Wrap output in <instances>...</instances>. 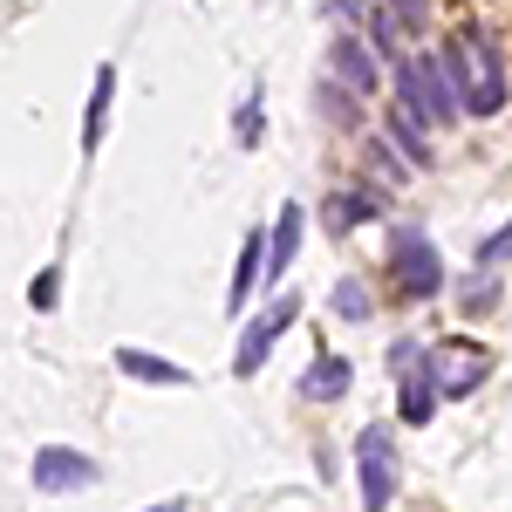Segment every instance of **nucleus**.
<instances>
[{
    "label": "nucleus",
    "instance_id": "obj_19",
    "mask_svg": "<svg viewBox=\"0 0 512 512\" xmlns=\"http://www.w3.org/2000/svg\"><path fill=\"white\" fill-rule=\"evenodd\" d=\"M499 260H512V226H499V233L478 246V267H499Z\"/></svg>",
    "mask_w": 512,
    "mask_h": 512
},
{
    "label": "nucleus",
    "instance_id": "obj_8",
    "mask_svg": "<svg viewBox=\"0 0 512 512\" xmlns=\"http://www.w3.org/2000/svg\"><path fill=\"white\" fill-rule=\"evenodd\" d=\"M287 321H294V301H274V308H267V315L253 321V328H246V335H239L233 376H253V369H260V362H267V349H274V342H280V328H287Z\"/></svg>",
    "mask_w": 512,
    "mask_h": 512
},
{
    "label": "nucleus",
    "instance_id": "obj_22",
    "mask_svg": "<svg viewBox=\"0 0 512 512\" xmlns=\"http://www.w3.org/2000/svg\"><path fill=\"white\" fill-rule=\"evenodd\" d=\"M485 301H492V280H472L465 287V315H485Z\"/></svg>",
    "mask_w": 512,
    "mask_h": 512
},
{
    "label": "nucleus",
    "instance_id": "obj_15",
    "mask_svg": "<svg viewBox=\"0 0 512 512\" xmlns=\"http://www.w3.org/2000/svg\"><path fill=\"white\" fill-rule=\"evenodd\" d=\"M110 96H117V69L103 62V69H96V89H89V123H82V151H96V137H103V117H110Z\"/></svg>",
    "mask_w": 512,
    "mask_h": 512
},
{
    "label": "nucleus",
    "instance_id": "obj_5",
    "mask_svg": "<svg viewBox=\"0 0 512 512\" xmlns=\"http://www.w3.org/2000/svg\"><path fill=\"white\" fill-rule=\"evenodd\" d=\"M437 390L444 396H472L485 376H492V355L485 349H465V342H451V349H437Z\"/></svg>",
    "mask_w": 512,
    "mask_h": 512
},
{
    "label": "nucleus",
    "instance_id": "obj_18",
    "mask_svg": "<svg viewBox=\"0 0 512 512\" xmlns=\"http://www.w3.org/2000/svg\"><path fill=\"white\" fill-rule=\"evenodd\" d=\"M355 103H362V96H355ZM355 103L342 96V82H321V110H328L335 123H355Z\"/></svg>",
    "mask_w": 512,
    "mask_h": 512
},
{
    "label": "nucleus",
    "instance_id": "obj_17",
    "mask_svg": "<svg viewBox=\"0 0 512 512\" xmlns=\"http://www.w3.org/2000/svg\"><path fill=\"white\" fill-rule=\"evenodd\" d=\"M335 315H342V321H369V315H376L369 294H362V280H335Z\"/></svg>",
    "mask_w": 512,
    "mask_h": 512
},
{
    "label": "nucleus",
    "instance_id": "obj_7",
    "mask_svg": "<svg viewBox=\"0 0 512 512\" xmlns=\"http://www.w3.org/2000/svg\"><path fill=\"white\" fill-rule=\"evenodd\" d=\"M328 69H335V82H342L349 96H376V89H383V76H376V55H369L355 35H335V48H328Z\"/></svg>",
    "mask_w": 512,
    "mask_h": 512
},
{
    "label": "nucleus",
    "instance_id": "obj_16",
    "mask_svg": "<svg viewBox=\"0 0 512 512\" xmlns=\"http://www.w3.org/2000/svg\"><path fill=\"white\" fill-rule=\"evenodd\" d=\"M376 212H383V198H376V192H335V205H328V226H335V233H349V226L376 219Z\"/></svg>",
    "mask_w": 512,
    "mask_h": 512
},
{
    "label": "nucleus",
    "instance_id": "obj_3",
    "mask_svg": "<svg viewBox=\"0 0 512 512\" xmlns=\"http://www.w3.org/2000/svg\"><path fill=\"white\" fill-rule=\"evenodd\" d=\"M355 485H362V506L369 512H383L396 499V444H390V431L383 424H369V431L355 437Z\"/></svg>",
    "mask_w": 512,
    "mask_h": 512
},
{
    "label": "nucleus",
    "instance_id": "obj_21",
    "mask_svg": "<svg viewBox=\"0 0 512 512\" xmlns=\"http://www.w3.org/2000/svg\"><path fill=\"white\" fill-rule=\"evenodd\" d=\"M417 362H424V349H417V342H396V349H390V369H396V376H410Z\"/></svg>",
    "mask_w": 512,
    "mask_h": 512
},
{
    "label": "nucleus",
    "instance_id": "obj_9",
    "mask_svg": "<svg viewBox=\"0 0 512 512\" xmlns=\"http://www.w3.org/2000/svg\"><path fill=\"white\" fill-rule=\"evenodd\" d=\"M424 103L417 96H396V110H390V144L403 151L410 164H431V144H424Z\"/></svg>",
    "mask_w": 512,
    "mask_h": 512
},
{
    "label": "nucleus",
    "instance_id": "obj_20",
    "mask_svg": "<svg viewBox=\"0 0 512 512\" xmlns=\"http://www.w3.org/2000/svg\"><path fill=\"white\" fill-rule=\"evenodd\" d=\"M55 294H62V267H48V274L35 280V294H28V301H35V308H55Z\"/></svg>",
    "mask_w": 512,
    "mask_h": 512
},
{
    "label": "nucleus",
    "instance_id": "obj_12",
    "mask_svg": "<svg viewBox=\"0 0 512 512\" xmlns=\"http://www.w3.org/2000/svg\"><path fill=\"white\" fill-rule=\"evenodd\" d=\"M349 362H342V355H321L315 369H308V376H301V396H308V403H335V396L349 390Z\"/></svg>",
    "mask_w": 512,
    "mask_h": 512
},
{
    "label": "nucleus",
    "instance_id": "obj_24",
    "mask_svg": "<svg viewBox=\"0 0 512 512\" xmlns=\"http://www.w3.org/2000/svg\"><path fill=\"white\" fill-rule=\"evenodd\" d=\"M151 512H178V506H151Z\"/></svg>",
    "mask_w": 512,
    "mask_h": 512
},
{
    "label": "nucleus",
    "instance_id": "obj_10",
    "mask_svg": "<svg viewBox=\"0 0 512 512\" xmlns=\"http://www.w3.org/2000/svg\"><path fill=\"white\" fill-rule=\"evenodd\" d=\"M267 253H274V239H267V233H246L239 267H233V294H226V308H233V315H246V294H253L260 274H267Z\"/></svg>",
    "mask_w": 512,
    "mask_h": 512
},
{
    "label": "nucleus",
    "instance_id": "obj_2",
    "mask_svg": "<svg viewBox=\"0 0 512 512\" xmlns=\"http://www.w3.org/2000/svg\"><path fill=\"white\" fill-rule=\"evenodd\" d=\"M396 96H417L431 123H458V117H465L458 76H451V62H437V55H417V62H403V76H396Z\"/></svg>",
    "mask_w": 512,
    "mask_h": 512
},
{
    "label": "nucleus",
    "instance_id": "obj_14",
    "mask_svg": "<svg viewBox=\"0 0 512 512\" xmlns=\"http://www.w3.org/2000/svg\"><path fill=\"white\" fill-rule=\"evenodd\" d=\"M294 253H301V205H280V219H274V253H267V274H287V267H294Z\"/></svg>",
    "mask_w": 512,
    "mask_h": 512
},
{
    "label": "nucleus",
    "instance_id": "obj_1",
    "mask_svg": "<svg viewBox=\"0 0 512 512\" xmlns=\"http://www.w3.org/2000/svg\"><path fill=\"white\" fill-rule=\"evenodd\" d=\"M444 62H451V76H458V96H465V110L472 117H499L506 110V69H499V48L478 35V28H458L451 48H444Z\"/></svg>",
    "mask_w": 512,
    "mask_h": 512
},
{
    "label": "nucleus",
    "instance_id": "obj_13",
    "mask_svg": "<svg viewBox=\"0 0 512 512\" xmlns=\"http://www.w3.org/2000/svg\"><path fill=\"white\" fill-rule=\"evenodd\" d=\"M431 403H437V369L417 362V369L403 376V417H410V424H431Z\"/></svg>",
    "mask_w": 512,
    "mask_h": 512
},
{
    "label": "nucleus",
    "instance_id": "obj_4",
    "mask_svg": "<svg viewBox=\"0 0 512 512\" xmlns=\"http://www.w3.org/2000/svg\"><path fill=\"white\" fill-rule=\"evenodd\" d=\"M390 267H396V287L410 294V301H431L437 287H444V260L431 253V239L424 233H403L390 246Z\"/></svg>",
    "mask_w": 512,
    "mask_h": 512
},
{
    "label": "nucleus",
    "instance_id": "obj_23",
    "mask_svg": "<svg viewBox=\"0 0 512 512\" xmlns=\"http://www.w3.org/2000/svg\"><path fill=\"white\" fill-rule=\"evenodd\" d=\"M390 7L410 21V28H424V14H431V0H390Z\"/></svg>",
    "mask_w": 512,
    "mask_h": 512
},
{
    "label": "nucleus",
    "instance_id": "obj_6",
    "mask_svg": "<svg viewBox=\"0 0 512 512\" xmlns=\"http://www.w3.org/2000/svg\"><path fill=\"white\" fill-rule=\"evenodd\" d=\"M41 492H82V485H96V465L82 458V451H62V444H48L35 451V472H28Z\"/></svg>",
    "mask_w": 512,
    "mask_h": 512
},
{
    "label": "nucleus",
    "instance_id": "obj_11",
    "mask_svg": "<svg viewBox=\"0 0 512 512\" xmlns=\"http://www.w3.org/2000/svg\"><path fill=\"white\" fill-rule=\"evenodd\" d=\"M117 369H123V376H137V383H171V390L192 383L178 362H164V355H151V349H117Z\"/></svg>",
    "mask_w": 512,
    "mask_h": 512
}]
</instances>
